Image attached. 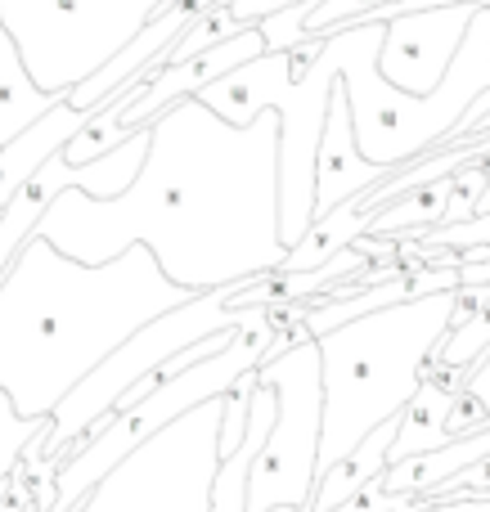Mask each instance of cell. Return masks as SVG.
<instances>
[{
    "label": "cell",
    "mask_w": 490,
    "mask_h": 512,
    "mask_svg": "<svg viewBox=\"0 0 490 512\" xmlns=\"http://www.w3.org/2000/svg\"><path fill=\"white\" fill-rule=\"evenodd\" d=\"M140 176L117 198L63 189L36 234L81 261H113L149 243L189 292H212L284 265L279 221V113L239 126L198 95L153 117Z\"/></svg>",
    "instance_id": "1"
},
{
    "label": "cell",
    "mask_w": 490,
    "mask_h": 512,
    "mask_svg": "<svg viewBox=\"0 0 490 512\" xmlns=\"http://www.w3.org/2000/svg\"><path fill=\"white\" fill-rule=\"evenodd\" d=\"M189 297L198 292L171 279L149 243L81 261L32 234L0 279V391L23 414L50 418L126 337Z\"/></svg>",
    "instance_id": "2"
},
{
    "label": "cell",
    "mask_w": 490,
    "mask_h": 512,
    "mask_svg": "<svg viewBox=\"0 0 490 512\" xmlns=\"http://www.w3.org/2000/svg\"><path fill=\"white\" fill-rule=\"evenodd\" d=\"M459 288L423 292V297L378 306L347 324L320 333L324 364V436L320 472L347 459L374 427L405 414L414 391L423 387L441 337L459 315Z\"/></svg>",
    "instance_id": "3"
},
{
    "label": "cell",
    "mask_w": 490,
    "mask_h": 512,
    "mask_svg": "<svg viewBox=\"0 0 490 512\" xmlns=\"http://www.w3.org/2000/svg\"><path fill=\"white\" fill-rule=\"evenodd\" d=\"M383 36H387L383 18H365V23H347L338 32H329L324 45H329L333 63H338L365 158L401 171L423 153L441 149L459 131L468 108L490 90V0H482L446 81L432 95H410V90L392 86L383 77V68H378Z\"/></svg>",
    "instance_id": "4"
},
{
    "label": "cell",
    "mask_w": 490,
    "mask_h": 512,
    "mask_svg": "<svg viewBox=\"0 0 490 512\" xmlns=\"http://www.w3.org/2000/svg\"><path fill=\"white\" fill-rule=\"evenodd\" d=\"M275 346H279V324H275V315H270V306H248V319H243L239 333L230 337V346L203 355V360L189 364V369H180L176 378L153 387L140 405L122 409V414H108L104 423L90 427L86 441L59 463V499H54L50 512H72L81 504V495H86L90 486H99L135 445H144L167 423H176L185 409L225 396L243 373L257 369L261 360H270Z\"/></svg>",
    "instance_id": "5"
},
{
    "label": "cell",
    "mask_w": 490,
    "mask_h": 512,
    "mask_svg": "<svg viewBox=\"0 0 490 512\" xmlns=\"http://www.w3.org/2000/svg\"><path fill=\"white\" fill-rule=\"evenodd\" d=\"M243 319H248V306H243V310L230 306V292H225V288L198 292V297L171 306L167 315L149 319L140 333L126 337V342L117 346V351L108 355V360L99 364L90 378H81L77 387L59 400L54 423L45 427L32 445H27L18 472H27V477H32L41 463H63L90 436V427L104 423V418L117 409V400H122L126 391H131L135 382L153 369V364H162L167 355L185 351V346L203 342V337H212V333H234Z\"/></svg>",
    "instance_id": "6"
},
{
    "label": "cell",
    "mask_w": 490,
    "mask_h": 512,
    "mask_svg": "<svg viewBox=\"0 0 490 512\" xmlns=\"http://www.w3.org/2000/svg\"><path fill=\"white\" fill-rule=\"evenodd\" d=\"M225 396L185 409L176 423L135 445L72 512H212V481L221 468Z\"/></svg>",
    "instance_id": "7"
},
{
    "label": "cell",
    "mask_w": 490,
    "mask_h": 512,
    "mask_svg": "<svg viewBox=\"0 0 490 512\" xmlns=\"http://www.w3.org/2000/svg\"><path fill=\"white\" fill-rule=\"evenodd\" d=\"M171 0H0L32 77L54 95L99 72Z\"/></svg>",
    "instance_id": "8"
},
{
    "label": "cell",
    "mask_w": 490,
    "mask_h": 512,
    "mask_svg": "<svg viewBox=\"0 0 490 512\" xmlns=\"http://www.w3.org/2000/svg\"><path fill=\"white\" fill-rule=\"evenodd\" d=\"M257 382L275 391V427L252 463L248 512L279 504H315L320 486V436H324V364L320 342L302 333L293 346L257 364Z\"/></svg>",
    "instance_id": "9"
},
{
    "label": "cell",
    "mask_w": 490,
    "mask_h": 512,
    "mask_svg": "<svg viewBox=\"0 0 490 512\" xmlns=\"http://www.w3.org/2000/svg\"><path fill=\"white\" fill-rule=\"evenodd\" d=\"M477 9H482V0H450V5L401 9V14L383 18L387 36H383V54H378L383 77L392 86L410 90V95H432L446 81Z\"/></svg>",
    "instance_id": "10"
},
{
    "label": "cell",
    "mask_w": 490,
    "mask_h": 512,
    "mask_svg": "<svg viewBox=\"0 0 490 512\" xmlns=\"http://www.w3.org/2000/svg\"><path fill=\"white\" fill-rule=\"evenodd\" d=\"M257 54H266V36H261V23H257V27H243V32H234L230 41L212 45V50L194 54V59L167 63V68H162L158 77L144 86V95L135 99V104H126L122 113H117V131H122V135L140 131V126H149L158 113H167L176 99L198 95L203 86H212V81L225 77V72L243 68V63L257 59Z\"/></svg>",
    "instance_id": "11"
},
{
    "label": "cell",
    "mask_w": 490,
    "mask_h": 512,
    "mask_svg": "<svg viewBox=\"0 0 490 512\" xmlns=\"http://www.w3.org/2000/svg\"><path fill=\"white\" fill-rule=\"evenodd\" d=\"M392 176V167L383 162H369L365 149L356 140V117H351V99L347 90H333V104H329V126H324V140H320V171H315V216L333 212L338 203L347 198L365 194V189L383 185Z\"/></svg>",
    "instance_id": "12"
},
{
    "label": "cell",
    "mask_w": 490,
    "mask_h": 512,
    "mask_svg": "<svg viewBox=\"0 0 490 512\" xmlns=\"http://www.w3.org/2000/svg\"><path fill=\"white\" fill-rule=\"evenodd\" d=\"M477 364H441L432 360L423 373V387L414 391V400L405 405L401 423H396V441H392V463L414 459V454L441 450L450 441V409H455L459 391L468 387Z\"/></svg>",
    "instance_id": "13"
},
{
    "label": "cell",
    "mask_w": 490,
    "mask_h": 512,
    "mask_svg": "<svg viewBox=\"0 0 490 512\" xmlns=\"http://www.w3.org/2000/svg\"><path fill=\"white\" fill-rule=\"evenodd\" d=\"M86 122H90L86 108H77L68 95H63L41 122H32L18 140H9L5 149H0V212H5L9 198H14Z\"/></svg>",
    "instance_id": "14"
},
{
    "label": "cell",
    "mask_w": 490,
    "mask_h": 512,
    "mask_svg": "<svg viewBox=\"0 0 490 512\" xmlns=\"http://www.w3.org/2000/svg\"><path fill=\"white\" fill-rule=\"evenodd\" d=\"M59 99L63 95L45 90L41 81L32 77V68H27V59H23V45L9 32L5 14H0V149H5L9 140H18L32 122H41Z\"/></svg>",
    "instance_id": "15"
},
{
    "label": "cell",
    "mask_w": 490,
    "mask_h": 512,
    "mask_svg": "<svg viewBox=\"0 0 490 512\" xmlns=\"http://www.w3.org/2000/svg\"><path fill=\"white\" fill-rule=\"evenodd\" d=\"M396 423L401 418H392V423L374 427V432L365 436V441L356 445V450L347 454V459H338L329 472H320V486H315V512H333L338 504H347L356 490H365L374 477H383L387 463H392V441H396Z\"/></svg>",
    "instance_id": "16"
},
{
    "label": "cell",
    "mask_w": 490,
    "mask_h": 512,
    "mask_svg": "<svg viewBox=\"0 0 490 512\" xmlns=\"http://www.w3.org/2000/svg\"><path fill=\"white\" fill-rule=\"evenodd\" d=\"M369 216H374V212H365L360 194L347 198V203H338L333 212L315 216L311 230L302 234V243H293V248H288V256H284V265H279V270L293 274V270H315V265L333 261V256H338L342 248H351L360 234H369Z\"/></svg>",
    "instance_id": "17"
},
{
    "label": "cell",
    "mask_w": 490,
    "mask_h": 512,
    "mask_svg": "<svg viewBox=\"0 0 490 512\" xmlns=\"http://www.w3.org/2000/svg\"><path fill=\"white\" fill-rule=\"evenodd\" d=\"M450 194H455V176H441V180H428V185H419V189H405L396 203L378 207V212L369 216V234H374V239H401V234L446 225Z\"/></svg>",
    "instance_id": "18"
},
{
    "label": "cell",
    "mask_w": 490,
    "mask_h": 512,
    "mask_svg": "<svg viewBox=\"0 0 490 512\" xmlns=\"http://www.w3.org/2000/svg\"><path fill=\"white\" fill-rule=\"evenodd\" d=\"M50 423H54V414L50 418H32V414H23V409L14 405L9 391H0V490H5L9 477L18 472L27 445H32Z\"/></svg>",
    "instance_id": "19"
},
{
    "label": "cell",
    "mask_w": 490,
    "mask_h": 512,
    "mask_svg": "<svg viewBox=\"0 0 490 512\" xmlns=\"http://www.w3.org/2000/svg\"><path fill=\"white\" fill-rule=\"evenodd\" d=\"M486 351H490V297L477 310H468L464 319L450 324V333L441 337V346H437L432 360H441V364H482Z\"/></svg>",
    "instance_id": "20"
},
{
    "label": "cell",
    "mask_w": 490,
    "mask_h": 512,
    "mask_svg": "<svg viewBox=\"0 0 490 512\" xmlns=\"http://www.w3.org/2000/svg\"><path fill=\"white\" fill-rule=\"evenodd\" d=\"M387 5H396V0H320V5L306 14V41H311V36H329L347 23H365V18H374L378 9H387Z\"/></svg>",
    "instance_id": "21"
},
{
    "label": "cell",
    "mask_w": 490,
    "mask_h": 512,
    "mask_svg": "<svg viewBox=\"0 0 490 512\" xmlns=\"http://www.w3.org/2000/svg\"><path fill=\"white\" fill-rule=\"evenodd\" d=\"M320 5V0H297V5L279 9V14L261 18V36H266V50H297L306 41V14Z\"/></svg>",
    "instance_id": "22"
},
{
    "label": "cell",
    "mask_w": 490,
    "mask_h": 512,
    "mask_svg": "<svg viewBox=\"0 0 490 512\" xmlns=\"http://www.w3.org/2000/svg\"><path fill=\"white\" fill-rule=\"evenodd\" d=\"M423 495L432 499V504H455V499H490V454L477 463H468L464 472H455V477H446L441 486L423 490Z\"/></svg>",
    "instance_id": "23"
},
{
    "label": "cell",
    "mask_w": 490,
    "mask_h": 512,
    "mask_svg": "<svg viewBox=\"0 0 490 512\" xmlns=\"http://www.w3.org/2000/svg\"><path fill=\"white\" fill-rule=\"evenodd\" d=\"M490 423V409L482 405V396H473V391H459L455 409H450V441L455 436H468V432H482V427Z\"/></svg>",
    "instance_id": "24"
},
{
    "label": "cell",
    "mask_w": 490,
    "mask_h": 512,
    "mask_svg": "<svg viewBox=\"0 0 490 512\" xmlns=\"http://www.w3.org/2000/svg\"><path fill=\"white\" fill-rule=\"evenodd\" d=\"M225 5H230V14L239 18V27H257L261 18L279 14V9L297 5V0H225Z\"/></svg>",
    "instance_id": "25"
},
{
    "label": "cell",
    "mask_w": 490,
    "mask_h": 512,
    "mask_svg": "<svg viewBox=\"0 0 490 512\" xmlns=\"http://www.w3.org/2000/svg\"><path fill=\"white\" fill-rule=\"evenodd\" d=\"M468 391H473V396H482V405L490 409V351H486V360L473 369V378H468Z\"/></svg>",
    "instance_id": "26"
},
{
    "label": "cell",
    "mask_w": 490,
    "mask_h": 512,
    "mask_svg": "<svg viewBox=\"0 0 490 512\" xmlns=\"http://www.w3.org/2000/svg\"><path fill=\"white\" fill-rule=\"evenodd\" d=\"M270 512H315L311 504H279V508H270Z\"/></svg>",
    "instance_id": "27"
}]
</instances>
